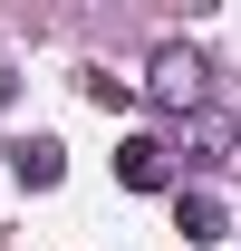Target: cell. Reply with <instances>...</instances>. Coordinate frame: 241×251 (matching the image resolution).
<instances>
[{
	"mask_svg": "<svg viewBox=\"0 0 241 251\" xmlns=\"http://www.w3.org/2000/svg\"><path fill=\"white\" fill-rule=\"evenodd\" d=\"M20 184H39V193L58 184V145H48V135H29V145H20Z\"/></svg>",
	"mask_w": 241,
	"mask_h": 251,
	"instance_id": "cell-5",
	"label": "cell"
},
{
	"mask_svg": "<svg viewBox=\"0 0 241 251\" xmlns=\"http://www.w3.org/2000/svg\"><path fill=\"white\" fill-rule=\"evenodd\" d=\"M164 155H174V164H232V155H241V116H222V106H193V116H174Z\"/></svg>",
	"mask_w": 241,
	"mask_h": 251,
	"instance_id": "cell-2",
	"label": "cell"
},
{
	"mask_svg": "<svg viewBox=\"0 0 241 251\" xmlns=\"http://www.w3.org/2000/svg\"><path fill=\"white\" fill-rule=\"evenodd\" d=\"M145 97L164 106V116H193V106H212V68H203V49L193 39H164L145 58Z\"/></svg>",
	"mask_w": 241,
	"mask_h": 251,
	"instance_id": "cell-1",
	"label": "cell"
},
{
	"mask_svg": "<svg viewBox=\"0 0 241 251\" xmlns=\"http://www.w3.org/2000/svg\"><path fill=\"white\" fill-rule=\"evenodd\" d=\"M174 222H183V242H222V203L212 193H174Z\"/></svg>",
	"mask_w": 241,
	"mask_h": 251,
	"instance_id": "cell-4",
	"label": "cell"
},
{
	"mask_svg": "<svg viewBox=\"0 0 241 251\" xmlns=\"http://www.w3.org/2000/svg\"><path fill=\"white\" fill-rule=\"evenodd\" d=\"M116 184H125V193H164V184H174L164 135H125V145H116Z\"/></svg>",
	"mask_w": 241,
	"mask_h": 251,
	"instance_id": "cell-3",
	"label": "cell"
}]
</instances>
